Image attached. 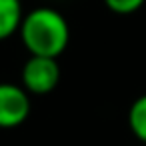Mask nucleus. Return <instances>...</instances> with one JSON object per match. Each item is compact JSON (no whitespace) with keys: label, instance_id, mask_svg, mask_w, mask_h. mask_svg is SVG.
I'll use <instances>...</instances> for the list:
<instances>
[{"label":"nucleus","instance_id":"4","mask_svg":"<svg viewBox=\"0 0 146 146\" xmlns=\"http://www.w3.org/2000/svg\"><path fill=\"white\" fill-rule=\"evenodd\" d=\"M24 18L20 0H0V40L14 36Z\"/></svg>","mask_w":146,"mask_h":146},{"label":"nucleus","instance_id":"2","mask_svg":"<svg viewBox=\"0 0 146 146\" xmlns=\"http://www.w3.org/2000/svg\"><path fill=\"white\" fill-rule=\"evenodd\" d=\"M20 80H22V88L28 94H34V96L50 94L60 82L58 58L30 56L22 66Z\"/></svg>","mask_w":146,"mask_h":146},{"label":"nucleus","instance_id":"1","mask_svg":"<svg viewBox=\"0 0 146 146\" xmlns=\"http://www.w3.org/2000/svg\"><path fill=\"white\" fill-rule=\"evenodd\" d=\"M18 34L30 56L58 58L70 42L68 20L62 12L50 6H40L26 12Z\"/></svg>","mask_w":146,"mask_h":146},{"label":"nucleus","instance_id":"5","mask_svg":"<svg viewBox=\"0 0 146 146\" xmlns=\"http://www.w3.org/2000/svg\"><path fill=\"white\" fill-rule=\"evenodd\" d=\"M128 126L130 132L146 144V94L134 98V102L128 108Z\"/></svg>","mask_w":146,"mask_h":146},{"label":"nucleus","instance_id":"6","mask_svg":"<svg viewBox=\"0 0 146 146\" xmlns=\"http://www.w3.org/2000/svg\"><path fill=\"white\" fill-rule=\"evenodd\" d=\"M146 0H104V4L114 14H134L144 6Z\"/></svg>","mask_w":146,"mask_h":146},{"label":"nucleus","instance_id":"3","mask_svg":"<svg viewBox=\"0 0 146 146\" xmlns=\"http://www.w3.org/2000/svg\"><path fill=\"white\" fill-rule=\"evenodd\" d=\"M30 94L12 82H0V128H16L30 116Z\"/></svg>","mask_w":146,"mask_h":146}]
</instances>
